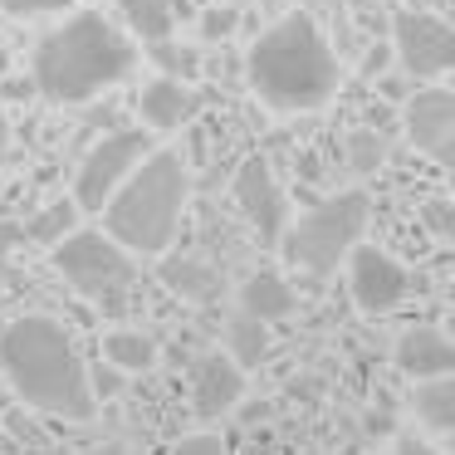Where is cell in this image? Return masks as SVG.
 <instances>
[{
	"mask_svg": "<svg viewBox=\"0 0 455 455\" xmlns=\"http://www.w3.org/2000/svg\"><path fill=\"white\" fill-rule=\"evenodd\" d=\"M0 372L25 406L64 421H89L99 411L89 392V363L79 357L69 328L50 314H20L0 333Z\"/></svg>",
	"mask_w": 455,
	"mask_h": 455,
	"instance_id": "1",
	"label": "cell"
},
{
	"mask_svg": "<svg viewBox=\"0 0 455 455\" xmlns=\"http://www.w3.org/2000/svg\"><path fill=\"white\" fill-rule=\"evenodd\" d=\"M245 79L255 99L275 113H314L338 93V54L308 11L275 20L245 54Z\"/></svg>",
	"mask_w": 455,
	"mask_h": 455,
	"instance_id": "2",
	"label": "cell"
},
{
	"mask_svg": "<svg viewBox=\"0 0 455 455\" xmlns=\"http://www.w3.org/2000/svg\"><path fill=\"white\" fill-rule=\"evenodd\" d=\"M132 64H138V50L128 35L99 11H79L35 44L30 74L50 103H89L93 93L128 79Z\"/></svg>",
	"mask_w": 455,
	"mask_h": 455,
	"instance_id": "3",
	"label": "cell"
},
{
	"mask_svg": "<svg viewBox=\"0 0 455 455\" xmlns=\"http://www.w3.org/2000/svg\"><path fill=\"white\" fill-rule=\"evenodd\" d=\"M191 177L187 162L177 152H142V162L118 181L108 201H103V220L108 235L118 240L128 255H162L177 240V226L187 216Z\"/></svg>",
	"mask_w": 455,
	"mask_h": 455,
	"instance_id": "4",
	"label": "cell"
},
{
	"mask_svg": "<svg viewBox=\"0 0 455 455\" xmlns=\"http://www.w3.org/2000/svg\"><path fill=\"white\" fill-rule=\"evenodd\" d=\"M367 220H372V201L367 191H338V196L318 201L314 211H304L299 220H289L279 245H284V259L299 269V275H333L347 259V250L363 240Z\"/></svg>",
	"mask_w": 455,
	"mask_h": 455,
	"instance_id": "5",
	"label": "cell"
},
{
	"mask_svg": "<svg viewBox=\"0 0 455 455\" xmlns=\"http://www.w3.org/2000/svg\"><path fill=\"white\" fill-rule=\"evenodd\" d=\"M54 269L79 289L84 299L103 308L108 318H123L132 308V255L103 230H69L54 240Z\"/></svg>",
	"mask_w": 455,
	"mask_h": 455,
	"instance_id": "6",
	"label": "cell"
},
{
	"mask_svg": "<svg viewBox=\"0 0 455 455\" xmlns=\"http://www.w3.org/2000/svg\"><path fill=\"white\" fill-rule=\"evenodd\" d=\"M148 148L152 142H148L142 128H123V132H108L103 142H93L89 157H84L79 172H74V206L79 211H103V201L118 191V181L138 167Z\"/></svg>",
	"mask_w": 455,
	"mask_h": 455,
	"instance_id": "7",
	"label": "cell"
},
{
	"mask_svg": "<svg viewBox=\"0 0 455 455\" xmlns=\"http://www.w3.org/2000/svg\"><path fill=\"white\" fill-rule=\"evenodd\" d=\"M392 50L406 79H445L455 64V35L431 11H396L392 15Z\"/></svg>",
	"mask_w": 455,
	"mask_h": 455,
	"instance_id": "8",
	"label": "cell"
},
{
	"mask_svg": "<svg viewBox=\"0 0 455 455\" xmlns=\"http://www.w3.org/2000/svg\"><path fill=\"white\" fill-rule=\"evenodd\" d=\"M347 289H353V304L363 308V314H392V308L411 294V275H406V265H396L387 250L357 240V245L347 250Z\"/></svg>",
	"mask_w": 455,
	"mask_h": 455,
	"instance_id": "9",
	"label": "cell"
},
{
	"mask_svg": "<svg viewBox=\"0 0 455 455\" xmlns=\"http://www.w3.org/2000/svg\"><path fill=\"white\" fill-rule=\"evenodd\" d=\"M235 206L240 216L250 220V230H255L265 245H279V235H284L289 226V196L284 187H279L275 167H269L265 157H245L235 172Z\"/></svg>",
	"mask_w": 455,
	"mask_h": 455,
	"instance_id": "10",
	"label": "cell"
},
{
	"mask_svg": "<svg viewBox=\"0 0 455 455\" xmlns=\"http://www.w3.org/2000/svg\"><path fill=\"white\" fill-rule=\"evenodd\" d=\"M406 138L431 162L451 167V138H455V93L451 89H416L402 108Z\"/></svg>",
	"mask_w": 455,
	"mask_h": 455,
	"instance_id": "11",
	"label": "cell"
},
{
	"mask_svg": "<svg viewBox=\"0 0 455 455\" xmlns=\"http://www.w3.org/2000/svg\"><path fill=\"white\" fill-rule=\"evenodd\" d=\"M240 402H245V367L230 353L226 357L201 353L196 367H191V406H196V416L220 421V416H230Z\"/></svg>",
	"mask_w": 455,
	"mask_h": 455,
	"instance_id": "12",
	"label": "cell"
},
{
	"mask_svg": "<svg viewBox=\"0 0 455 455\" xmlns=\"http://www.w3.org/2000/svg\"><path fill=\"white\" fill-rule=\"evenodd\" d=\"M392 363H396V372H406L411 382L441 377V372H455V343L435 323H416V328H406V333L396 338Z\"/></svg>",
	"mask_w": 455,
	"mask_h": 455,
	"instance_id": "13",
	"label": "cell"
},
{
	"mask_svg": "<svg viewBox=\"0 0 455 455\" xmlns=\"http://www.w3.org/2000/svg\"><path fill=\"white\" fill-rule=\"evenodd\" d=\"M138 113H142V123H148L152 132H177V128H187V123L201 113V99H196L191 84L167 79V74H162V79L142 84Z\"/></svg>",
	"mask_w": 455,
	"mask_h": 455,
	"instance_id": "14",
	"label": "cell"
},
{
	"mask_svg": "<svg viewBox=\"0 0 455 455\" xmlns=\"http://www.w3.org/2000/svg\"><path fill=\"white\" fill-rule=\"evenodd\" d=\"M240 308L255 314L259 323H279V318H289L299 308V294H294V284H289L284 275H275V269H255V275L240 284Z\"/></svg>",
	"mask_w": 455,
	"mask_h": 455,
	"instance_id": "15",
	"label": "cell"
},
{
	"mask_svg": "<svg viewBox=\"0 0 455 455\" xmlns=\"http://www.w3.org/2000/svg\"><path fill=\"white\" fill-rule=\"evenodd\" d=\"M411 411H416V421H421L426 431L451 435V426H455V382H451V372L421 377L416 392H411Z\"/></svg>",
	"mask_w": 455,
	"mask_h": 455,
	"instance_id": "16",
	"label": "cell"
},
{
	"mask_svg": "<svg viewBox=\"0 0 455 455\" xmlns=\"http://www.w3.org/2000/svg\"><path fill=\"white\" fill-rule=\"evenodd\" d=\"M162 284L172 289V294L191 299V304H211V299L220 294V275L206 265V259H162Z\"/></svg>",
	"mask_w": 455,
	"mask_h": 455,
	"instance_id": "17",
	"label": "cell"
},
{
	"mask_svg": "<svg viewBox=\"0 0 455 455\" xmlns=\"http://www.w3.org/2000/svg\"><path fill=\"white\" fill-rule=\"evenodd\" d=\"M103 357H108L118 372H148L157 363V338L142 333V328H113L103 338Z\"/></svg>",
	"mask_w": 455,
	"mask_h": 455,
	"instance_id": "18",
	"label": "cell"
},
{
	"mask_svg": "<svg viewBox=\"0 0 455 455\" xmlns=\"http://www.w3.org/2000/svg\"><path fill=\"white\" fill-rule=\"evenodd\" d=\"M226 343H230V357H235L240 367H259L265 353H269V323H259L255 314L240 308V314L230 318V328H226Z\"/></svg>",
	"mask_w": 455,
	"mask_h": 455,
	"instance_id": "19",
	"label": "cell"
},
{
	"mask_svg": "<svg viewBox=\"0 0 455 455\" xmlns=\"http://www.w3.org/2000/svg\"><path fill=\"white\" fill-rule=\"evenodd\" d=\"M118 11H123V25H128L138 40H167L172 25H177V15H172L167 0H118Z\"/></svg>",
	"mask_w": 455,
	"mask_h": 455,
	"instance_id": "20",
	"label": "cell"
},
{
	"mask_svg": "<svg viewBox=\"0 0 455 455\" xmlns=\"http://www.w3.org/2000/svg\"><path fill=\"white\" fill-rule=\"evenodd\" d=\"M74 220H79V206H74V201H50V206L25 226V240H35V245H54L60 235L74 230Z\"/></svg>",
	"mask_w": 455,
	"mask_h": 455,
	"instance_id": "21",
	"label": "cell"
},
{
	"mask_svg": "<svg viewBox=\"0 0 455 455\" xmlns=\"http://www.w3.org/2000/svg\"><path fill=\"white\" fill-rule=\"evenodd\" d=\"M152 64H157L167 79H181V84H191L201 74V54L191 50V44H177L167 35V40H152Z\"/></svg>",
	"mask_w": 455,
	"mask_h": 455,
	"instance_id": "22",
	"label": "cell"
},
{
	"mask_svg": "<svg viewBox=\"0 0 455 455\" xmlns=\"http://www.w3.org/2000/svg\"><path fill=\"white\" fill-rule=\"evenodd\" d=\"M387 162V142H382V132H372V128H357V132H347V167L357 172V177H367V172H377Z\"/></svg>",
	"mask_w": 455,
	"mask_h": 455,
	"instance_id": "23",
	"label": "cell"
},
{
	"mask_svg": "<svg viewBox=\"0 0 455 455\" xmlns=\"http://www.w3.org/2000/svg\"><path fill=\"white\" fill-rule=\"evenodd\" d=\"M240 30V11L235 5H206L201 11V40L216 44V40H230Z\"/></svg>",
	"mask_w": 455,
	"mask_h": 455,
	"instance_id": "24",
	"label": "cell"
},
{
	"mask_svg": "<svg viewBox=\"0 0 455 455\" xmlns=\"http://www.w3.org/2000/svg\"><path fill=\"white\" fill-rule=\"evenodd\" d=\"M421 220H426V230H431L441 245H451V235H455V206L445 196H431L421 206Z\"/></svg>",
	"mask_w": 455,
	"mask_h": 455,
	"instance_id": "25",
	"label": "cell"
},
{
	"mask_svg": "<svg viewBox=\"0 0 455 455\" xmlns=\"http://www.w3.org/2000/svg\"><path fill=\"white\" fill-rule=\"evenodd\" d=\"M123 377H128V372H118L108 357H103V363H93V367H89V392H93V402H113V396L123 392Z\"/></svg>",
	"mask_w": 455,
	"mask_h": 455,
	"instance_id": "26",
	"label": "cell"
},
{
	"mask_svg": "<svg viewBox=\"0 0 455 455\" xmlns=\"http://www.w3.org/2000/svg\"><path fill=\"white\" fill-rule=\"evenodd\" d=\"M74 0H0V15H15V20H35V15H54L69 11Z\"/></svg>",
	"mask_w": 455,
	"mask_h": 455,
	"instance_id": "27",
	"label": "cell"
},
{
	"mask_svg": "<svg viewBox=\"0 0 455 455\" xmlns=\"http://www.w3.org/2000/svg\"><path fill=\"white\" fill-rule=\"evenodd\" d=\"M172 455H230V445L220 441V435H211V431H196V435H187V441L172 445Z\"/></svg>",
	"mask_w": 455,
	"mask_h": 455,
	"instance_id": "28",
	"label": "cell"
},
{
	"mask_svg": "<svg viewBox=\"0 0 455 455\" xmlns=\"http://www.w3.org/2000/svg\"><path fill=\"white\" fill-rule=\"evenodd\" d=\"M363 431H367V435H396V416L387 411V406H382V411L372 406V411L363 416Z\"/></svg>",
	"mask_w": 455,
	"mask_h": 455,
	"instance_id": "29",
	"label": "cell"
},
{
	"mask_svg": "<svg viewBox=\"0 0 455 455\" xmlns=\"http://www.w3.org/2000/svg\"><path fill=\"white\" fill-rule=\"evenodd\" d=\"M20 245H25V226H15V220H0V259L15 255Z\"/></svg>",
	"mask_w": 455,
	"mask_h": 455,
	"instance_id": "30",
	"label": "cell"
},
{
	"mask_svg": "<svg viewBox=\"0 0 455 455\" xmlns=\"http://www.w3.org/2000/svg\"><path fill=\"white\" fill-rule=\"evenodd\" d=\"M396 455H441L431 441H421V435H396Z\"/></svg>",
	"mask_w": 455,
	"mask_h": 455,
	"instance_id": "31",
	"label": "cell"
},
{
	"mask_svg": "<svg viewBox=\"0 0 455 455\" xmlns=\"http://www.w3.org/2000/svg\"><path fill=\"white\" fill-rule=\"evenodd\" d=\"M240 421H245V426L269 421V402H250V406H240Z\"/></svg>",
	"mask_w": 455,
	"mask_h": 455,
	"instance_id": "32",
	"label": "cell"
},
{
	"mask_svg": "<svg viewBox=\"0 0 455 455\" xmlns=\"http://www.w3.org/2000/svg\"><path fill=\"white\" fill-rule=\"evenodd\" d=\"M5 157H11V123L0 113V167H5Z\"/></svg>",
	"mask_w": 455,
	"mask_h": 455,
	"instance_id": "33",
	"label": "cell"
},
{
	"mask_svg": "<svg viewBox=\"0 0 455 455\" xmlns=\"http://www.w3.org/2000/svg\"><path fill=\"white\" fill-rule=\"evenodd\" d=\"M84 455H128V445H118V441H108V445H89Z\"/></svg>",
	"mask_w": 455,
	"mask_h": 455,
	"instance_id": "34",
	"label": "cell"
},
{
	"mask_svg": "<svg viewBox=\"0 0 455 455\" xmlns=\"http://www.w3.org/2000/svg\"><path fill=\"white\" fill-rule=\"evenodd\" d=\"M382 93L387 99H406V84L402 79H382Z\"/></svg>",
	"mask_w": 455,
	"mask_h": 455,
	"instance_id": "35",
	"label": "cell"
},
{
	"mask_svg": "<svg viewBox=\"0 0 455 455\" xmlns=\"http://www.w3.org/2000/svg\"><path fill=\"white\" fill-rule=\"evenodd\" d=\"M318 392V382H314V377H304V382H294V396H314Z\"/></svg>",
	"mask_w": 455,
	"mask_h": 455,
	"instance_id": "36",
	"label": "cell"
},
{
	"mask_svg": "<svg viewBox=\"0 0 455 455\" xmlns=\"http://www.w3.org/2000/svg\"><path fill=\"white\" fill-rule=\"evenodd\" d=\"M172 5V15H187V11H196V0H167Z\"/></svg>",
	"mask_w": 455,
	"mask_h": 455,
	"instance_id": "37",
	"label": "cell"
},
{
	"mask_svg": "<svg viewBox=\"0 0 455 455\" xmlns=\"http://www.w3.org/2000/svg\"><path fill=\"white\" fill-rule=\"evenodd\" d=\"M5 279H11V275H5V265H0V294H5Z\"/></svg>",
	"mask_w": 455,
	"mask_h": 455,
	"instance_id": "38",
	"label": "cell"
}]
</instances>
